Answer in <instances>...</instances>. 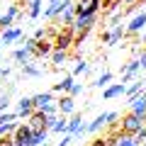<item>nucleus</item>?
I'll use <instances>...</instances> for the list:
<instances>
[{"mask_svg": "<svg viewBox=\"0 0 146 146\" xmlns=\"http://www.w3.org/2000/svg\"><path fill=\"white\" fill-rule=\"evenodd\" d=\"M146 127V119L139 115H134V112H127V115H122V122H119V131L124 136H136L141 129Z\"/></svg>", "mask_w": 146, "mask_h": 146, "instance_id": "obj_1", "label": "nucleus"}, {"mask_svg": "<svg viewBox=\"0 0 146 146\" xmlns=\"http://www.w3.org/2000/svg\"><path fill=\"white\" fill-rule=\"evenodd\" d=\"M73 39H76L73 27H61L58 34H56V39H54V51H68V49L73 46Z\"/></svg>", "mask_w": 146, "mask_h": 146, "instance_id": "obj_2", "label": "nucleus"}, {"mask_svg": "<svg viewBox=\"0 0 146 146\" xmlns=\"http://www.w3.org/2000/svg\"><path fill=\"white\" fill-rule=\"evenodd\" d=\"M98 25V15H78L73 22V32L76 34H90V29Z\"/></svg>", "mask_w": 146, "mask_h": 146, "instance_id": "obj_3", "label": "nucleus"}, {"mask_svg": "<svg viewBox=\"0 0 146 146\" xmlns=\"http://www.w3.org/2000/svg\"><path fill=\"white\" fill-rule=\"evenodd\" d=\"M27 127L32 129V134H36V131H49V117L44 115L42 110H36L32 117H27Z\"/></svg>", "mask_w": 146, "mask_h": 146, "instance_id": "obj_4", "label": "nucleus"}, {"mask_svg": "<svg viewBox=\"0 0 146 146\" xmlns=\"http://www.w3.org/2000/svg\"><path fill=\"white\" fill-rule=\"evenodd\" d=\"M85 131H88V124H83V115L80 112H73L71 119H68V134L76 139V136L85 134Z\"/></svg>", "mask_w": 146, "mask_h": 146, "instance_id": "obj_5", "label": "nucleus"}, {"mask_svg": "<svg viewBox=\"0 0 146 146\" xmlns=\"http://www.w3.org/2000/svg\"><path fill=\"white\" fill-rule=\"evenodd\" d=\"M100 7H102V0H76L78 15H98Z\"/></svg>", "mask_w": 146, "mask_h": 146, "instance_id": "obj_6", "label": "nucleus"}, {"mask_svg": "<svg viewBox=\"0 0 146 146\" xmlns=\"http://www.w3.org/2000/svg\"><path fill=\"white\" fill-rule=\"evenodd\" d=\"M56 105H58V112H61V117L73 115V112H76V100H73L71 95H61V98L56 100Z\"/></svg>", "mask_w": 146, "mask_h": 146, "instance_id": "obj_7", "label": "nucleus"}, {"mask_svg": "<svg viewBox=\"0 0 146 146\" xmlns=\"http://www.w3.org/2000/svg\"><path fill=\"white\" fill-rule=\"evenodd\" d=\"M54 54V42L51 39H39L34 46V58H44V56H51Z\"/></svg>", "mask_w": 146, "mask_h": 146, "instance_id": "obj_8", "label": "nucleus"}, {"mask_svg": "<svg viewBox=\"0 0 146 146\" xmlns=\"http://www.w3.org/2000/svg\"><path fill=\"white\" fill-rule=\"evenodd\" d=\"M12 136H15L17 146H29V144H32V129H29L27 124H20V127H17V131H15Z\"/></svg>", "mask_w": 146, "mask_h": 146, "instance_id": "obj_9", "label": "nucleus"}, {"mask_svg": "<svg viewBox=\"0 0 146 146\" xmlns=\"http://www.w3.org/2000/svg\"><path fill=\"white\" fill-rule=\"evenodd\" d=\"M34 112H36L34 98H22L20 102H17V115H20V117H32Z\"/></svg>", "mask_w": 146, "mask_h": 146, "instance_id": "obj_10", "label": "nucleus"}, {"mask_svg": "<svg viewBox=\"0 0 146 146\" xmlns=\"http://www.w3.org/2000/svg\"><path fill=\"white\" fill-rule=\"evenodd\" d=\"M129 105H131L129 112H134V115H139V117H144V119H146V93H139Z\"/></svg>", "mask_w": 146, "mask_h": 146, "instance_id": "obj_11", "label": "nucleus"}, {"mask_svg": "<svg viewBox=\"0 0 146 146\" xmlns=\"http://www.w3.org/2000/svg\"><path fill=\"white\" fill-rule=\"evenodd\" d=\"M15 17H20V10H17V5H10V7H7V12L0 17V32L10 29V25H12V20H15Z\"/></svg>", "mask_w": 146, "mask_h": 146, "instance_id": "obj_12", "label": "nucleus"}, {"mask_svg": "<svg viewBox=\"0 0 146 146\" xmlns=\"http://www.w3.org/2000/svg\"><path fill=\"white\" fill-rule=\"evenodd\" d=\"M144 27H146V12H139V15L127 25V34H136V32H141Z\"/></svg>", "mask_w": 146, "mask_h": 146, "instance_id": "obj_13", "label": "nucleus"}, {"mask_svg": "<svg viewBox=\"0 0 146 146\" xmlns=\"http://www.w3.org/2000/svg\"><path fill=\"white\" fill-rule=\"evenodd\" d=\"M73 85H76V80H73V76H66V78H63L61 80V83H56V85H54V90H51V93H71V90H73Z\"/></svg>", "mask_w": 146, "mask_h": 146, "instance_id": "obj_14", "label": "nucleus"}, {"mask_svg": "<svg viewBox=\"0 0 146 146\" xmlns=\"http://www.w3.org/2000/svg\"><path fill=\"white\" fill-rule=\"evenodd\" d=\"M124 90H127L124 83H115V85H110V88L102 93V98H105V100H115L117 95H124Z\"/></svg>", "mask_w": 146, "mask_h": 146, "instance_id": "obj_15", "label": "nucleus"}, {"mask_svg": "<svg viewBox=\"0 0 146 146\" xmlns=\"http://www.w3.org/2000/svg\"><path fill=\"white\" fill-rule=\"evenodd\" d=\"M46 105H54V93H39V95H34V107L36 110H44Z\"/></svg>", "mask_w": 146, "mask_h": 146, "instance_id": "obj_16", "label": "nucleus"}, {"mask_svg": "<svg viewBox=\"0 0 146 146\" xmlns=\"http://www.w3.org/2000/svg\"><path fill=\"white\" fill-rule=\"evenodd\" d=\"M12 58H15L17 63H22V66H27V63H29L32 58H34V54H32L29 49H25V46H22V49H17V51L12 54Z\"/></svg>", "mask_w": 146, "mask_h": 146, "instance_id": "obj_17", "label": "nucleus"}, {"mask_svg": "<svg viewBox=\"0 0 146 146\" xmlns=\"http://www.w3.org/2000/svg\"><path fill=\"white\" fill-rule=\"evenodd\" d=\"M139 93H144V80H134V83L124 90V95H127V100H129V102H131V100H134Z\"/></svg>", "mask_w": 146, "mask_h": 146, "instance_id": "obj_18", "label": "nucleus"}, {"mask_svg": "<svg viewBox=\"0 0 146 146\" xmlns=\"http://www.w3.org/2000/svg\"><path fill=\"white\" fill-rule=\"evenodd\" d=\"M105 124H107V112H102V115H98V117H95V119L88 124V131H90V134H95V131H100Z\"/></svg>", "mask_w": 146, "mask_h": 146, "instance_id": "obj_19", "label": "nucleus"}, {"mask_svg": "<svg viewBox=\"0 0 146 146\" xmlns=\"http://www.w3.org/2000/svg\"><path fill=\"white\" fill-rule=\"evenodd\" d=\"M17 39H22V32L20 29H5L3 36H0V42H3V44H12V42H17Z\"/></svg>", "mask_w": 146, "mask_h": 146, "instance_id": "obj_20", "label": "nucleus"}, {"mask_svg": "<svg viewBox=\"0 0 146 146\" xmlns=\"http://www.w3.org/2000/svg\"><path fill=\"white\" fill-rule=\"evenodd\" d=\"M39 15H42V0H29V3H27V17L34 20V17H39Z\"/></svg>", "mask_w": 146, "mask_h": 146, "instance_id": "obj_21", "label": "nucleus"}, {"mask_svg": "<svg viewBox=\"0 0 146 146\" xmlns=\"http://www.w3.org/2000/svg\"><path fill=\"white\" fill-rule=\"evenodd\" d=\"M46 136H49V131H36V134H32L29 146H46Z\"/></svg>", "mask_w": 146, "mask_h": 146, "instance_id": "obj_22", "label": "nucleus"}, {"mask_svg": "<svg viewBox=\"0 0 146 146\" xmlns=\"http://www.w3.org/2000/svg\"><path fill=\"white\" fill-rule=\"evenodd\" d=\"M54 134H63V131H66V134H68V119H66V117H58V119H56V124H54Z\"/></svg>", "mask_w": 146, "mask_h": 146, "instance_id": "obj_23", "label": "nucleus"}, {"mask_svg": "<svg viewBox=\"0 0 146 146\" xmlns=\"http://www.w3.org/2000/svg\"><path fill=\"white\" fill-rule=\"evenodd\" d=\"M10 95H12V85L5 90V93H0V115H3V112L7 110V105H10Z\"/></svg>", "mask_w": 146, "mask_h": 146, "instance_id": "obj_24", "label": "nucleus"}, {"mask_svg": "<svg viewBox=\"0 0 146 146\" xmlns=\"http://www.w3.org/2000/svg\"><path fill=\"white\" fill-rule=\"evenodd\" d=\"M17 119H20V115H17V112H3V115H0V127L12 124V122H17Z\"/></svg>", "mask_w": 146, "mask_h": 146, "instance_id": "obj_25", "label": "nucleus"}, {"mask_svg": "<svg viewBox=\"0 0 146 146\" xmlns=\"http://www.w3.org/2000/svg\"><path fill=\"white\" fill-rule=\"evenodd\" d=\"M124 34H127V29H122V27H115V29L110 32V44H117Z\"/></svg>", "mask_w": 146, "mask_h": 146, "instance_id": "obj_26", "label": "nucleus"}, {"mask_svg": "<svg viewBox=\"0 0 146 146\" xmlns=\"http://www.w3.org/2000/svg\"><path fill=\"white\" fill-rule=\"evenodd\" d=\"M110 80H112V73H110V71H105V73H102V76H100L98 80H95L93 85H95V88H105V85H107Z\"/></svg>", "mask_w": 146, "mask_h": 146, "instance_id": "obj_27", "label": "nucleus"}, {"mask_svg": "<svg viewBox=\"0 0 146 146\" xmlns=\"http://www.w3.org/2000/svg\"><path fill=\"white\" fill-rule=\"evenodd\" d=\"M22 73H25V76H29V78H39V76H42V71H39V68H34V66H29V63H27V66H22Z\"/></svg>", "mask_w": 146, "mask_h": 146, "instance_id": "obj_28", "label": "nucleus"}, {"mask_svg": "<svg viewBox=\"0 0 146 146\" xmlns=\"http://www.w3.org/2000/svg\"><path fill=\"white\" fill-rule=\"evenodd\" d=\"M117 146H139V141L134 139V136H119V141H117Z\"/></svg>", "mask_w": 146, "mask_h": 146, "instance_id": "obj_29", "label": "nucleus"}, {"mask_svg": "<svg viewBox=\"0 0 146 146\" xmlns=\"http://www.w3.org/2000/svg\"><path fill=\"white\" fill-rule=\"evenodd\" d=\"M51 58H54V63H66L68 51H54V54H51Z\"/></svg>", "mask_w": 146, "mask_h": 146, "instance_id": "obj_30", "label": "nucleus"}, {"mask_svg": "<svg viewBox=\"0 0 146 146\" xmlns=\"http://www.w3.org/2000/svg\"><path fill=\"white\" fill-rule=\"evenodd\" d=\"M88 71H90V66H88V63H85V61H80L78 66L73 68V76H80V73H88Z\"/></svg>", "mask_w": 146, "mask_h": 146, "instance_id": "obj_31", "label": "nucleus"}, {"mask_svg": "<svg viewBox=\"0 0 146 146\" xmlns=\"http://www.w3.org/2000/svg\"><path fill=\"white\" fill-rule=\"evenodd\" d=\"M117 3H122V0H102V10H115Z\"/></svg>", "mask_w": 146, "mask_h": 146, "instance_id": "obj_32", "label": "nucleus"}, {"mask_svg": "<svg viewBox=\"0 0 146 146\" xmlns=\"http://www.w3.org/2000/svg\"><path fill=\"white\" fill-rule=\"evenodd\" d=\"M88 146H107V141H105V136H95Z\"/></svg>", "mask_w": 146, "mask_h": 146, "instance_id": "obj_33", "label": "nucleus"}, {"mask_svg": "<svg viewBox=\"0 0 146 146\" xmlns=\"http://www.w3.org/2000/svg\"><path fill=\"white\" fill-rule=\"evenodd\" d=\"M117 119H119V115H117V112H107V124H110V127H115Z\"/></svg>", "mask_w": 146, "mask_h": 146, "instance_id": "obj_34", "label": "nucleus"}, {"mask_svg": "<svg viewBox=\"0 0 146 146\" xmlns=\"http://www.w3.org/2000/svg\"><path fill=\"white\" fill-rule=\"evenodd\" d=\"M78 93H83V85H78V83H76V85H73V90H71L68 95H71V98H76Z\"/></svg>", "mask_w": 146, "mask_h": 146, "instance_id": "obj_35", "label": "nucleus"}, {"mask_svg": "<svg viewBox=\"0 0 146 146\" xmlns=\"http://www.w3.org/2000/svg\"><path fill=\"white\" fill-rule=\"evenodd\" d=\"M122 15H124V12H115V15L110 17V25H117V22L122 20Z\"/></svg>", "mask_w": 146, "mask_h": 146, "instance_id": "obj_36", "label": "nucleus"}, {"mask_svg": "<svg viewBox=\"0 0 146 146\" xmlns=\"http://www.w3.org/2000/svg\"><path fill=\"white\" fill-rule=\"evenodd\" d=\"M139 63H141V68H146V51H141V56H139Z\"/></svg>", "mask_w": 146, "mask_h": 146, "instance_id": "obj_37", "label": "nucleus"}, {"mask_svg": "<svg viewBox=\"0 0 146 146\" xmlns=\"http://www.w3.org/2000/svg\"><path fill=\"white\" fill-rule=\"evenodd\" d=\"M136 3H139V5H146V0H136Z\"/></svg>", "mask_w": 146, "mask_h": 146, "instance_id": "obj_38", "label": "nucleus"}, {"mask_svg": "<svg viewBox=\"0 0 146 146\" xmlns=\"http://www.w3.org/2000/svg\"><path fill=\"white\" fill-rule=\"evenodd\" d=\"M0 46H3V42H0Z\"/></svg>", "mask_w": 146, "mask_h": 146, "instance_id": "obj_39", "label": "nucleus"}, {"mask_svg": "<svg viewBox=\"0 0 146 146\" xmlns=\"http://www.w3.org/2000/svg\"><path fill=\"white\" fill-rule=\"evenodd\" d=\"M144 146H146V141H144Z\"/></svg>", "mask_w": 146, "mask_h": 146, "instance_id": "obj_40", "label": "nucleus"}, {"mask_svg": "<svg viewBox=\"0 0 146 146\" xmlns=\"http://www.w3.org/2000/svg\"><path fill=\"white\" fill-rule=\"evenodd\" d=\"M0 63H3V61H0Z\"/></svg>", "mask_w": 146, "mask_h": 146, "instance_id": "obj_41", "label": "nucleus"}, {"mask_svg": "<svg viewBox=\"0 0 146 146\" xmlns=\"http://www.w3.org/2000/svg\"><path fill=\"white\" fill-rule=\"evenodd\" d=\"M144 39H146V36H144Z\"/></svg>", "mask_w": 146, "mask_h": 146, "instance_id": "obj_42", "label": "nucleus"}]
</instances>
